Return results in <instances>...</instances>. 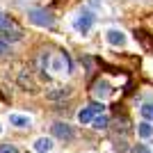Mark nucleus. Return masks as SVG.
<instances>
[{
  "mask_svg": "<svg viewBox=\"0 0 153 153\" xmlns=\"http://www.w3.org/2000/svg\"><path fill=\"white\" fill-rule=\"evenodd\" d=\"M27 16H30V21L39 27H53V23H55V19H53V14L48 12V9H30Z\"/></svg>",
  "mask_w": 153,
  "mask_h": 153,
  "instance_id": "nucleus-1",
  "label": "nucleus"
},
{
  "mask_svg": "<svg viewBox=\"0 0 153 153\" xmlns=\"http://www.w3.org/2000/svg\"><path fill=\"white\" fill-rule=\"evenodd\" d=\"M53 135H55L57 140H64V142H71L73 137H76V133H73V128H71L69 123H62V121L53 123Z\"/></svg>",
  "mask_w": 153,
  "mask_h": 153,
  "instance_id": "nucleus-2",
  "label": "nucleus"
},
{
  "mask_svg": "<svg viewBox=\"0 0 153 153\" xmlns=\"http://www.w3.org/2000/svg\"><path fill=\"white\" fill-rule=\"evenodd\" d=\"M94 21H96V16L91 12H82V14H80V19L76 21V30L82 32V34H87V32L91 30V25H94Z\"/></svg>",
  "mask_w": 153,
  "mask_h": 153,
  "instance_id": "nucleus-3",
  "label": "nucleus"
},
{
  "mask_svg": "<svg viewBox=\"0 0 153 153\" xmlns=\"http://www.w3.org/2000/svg\"><path fill=\"white\" fill-rule=\"evenodd\" d=\"M69 94H71V87H55V89H51L46 94V98L48 101H59V98H66Z\"/></svg>",
  "mask_w": 153,
  "mask_h": 153,
  "instance_id": "nucleus-4",
  "label": "nucleus"
},
{
  "mask_svg": "<svg viewBox=\"0 0 153 153\" xmlns=\"http://www.w3.org/2000/svg\"><path fill=\"white\" fill-rule=\"evenodd\" d=\"M91 91H94L96 98H105V96H108L112 89H110V85L105 82V80H98V82L94 85V89H91Z\"/></svg>",
  "mask_w": 153,
  "mask_h": 153,
  "instance_id": "nucleus-5",
  "label": "nucleus"
},
{
  "mask_svg": "<svg viewBox=\"0 0 153 153\" xmlns=\"http://www.w3.org/2000/svg\"><path fill=\"white\" fill-rule=\"evenodd\" d=\"M9 123H12V126H16V128H30V119H27V117H23V114H16V112H12V114H9Z\"/></svg>",
  "mask_w": 153,
  "mask_h": 153,
  "instance_id": "nucleus-6",
  "label": "nucleus"
},
{
  "mask_svg": "<svg viewBox=\"0 0 153 153\" xmlns=\"http://www.w3.org/2000/svg\"><path fill=\"white\" fill-rule=\"evenodd\" d=\"M53 149V140L51 137H39L37 142H34V151H39V153H48Z\"/></svg>",
  "mask_w": 153,
  "mask_h": 153,
  "instance_id": "nucleus-7",
  "label": "nucleus"
},
{
  "mask_svg": "<svg viewBox=\"0 0 153 153\" xmlns=\"http://www.w3.org/2000/svg\"><path fill=\"white\" fill-rule=\"evenodd\" d=\"M108 41H110L112 46H123L126 34H123L121 30H110V32H108Z\"/></svg>",
  "mask_w": 153,
  "mask_h": 153,
  "instance_id": "nucleus-8",
  "label": "nucleus"
},
{
  "mask_svg": "<svg viewBox=\"0 0 153 153\" xmlns=\"http://www.w3.org/2000/svg\"><path fill=\"white\" fill-rule=\"evenodd\" d=\"M94 117H96V110L91 108V105H87L85 110H80V112H78V119H80V123H89V121H94Z\"/></svg>",
  "mask_w": 153,
  "mask_h": 153,
  "instance_id": "nucleus-9",
  "label": "nucleus"
},
{
  "mask_svg": "<svg viewBox=\"0 0 153 153\" xmlns=\"http://www.w3.org/2000/svg\"><path fill=\"white\" fill-rule=\"evenodd\" d=\"M91 123H94V128H96V130H108V128H110V119H108L105 114L94 117V121H91Z\"/></svg>",
  "mask_w": 153,
  "mask_h": 153,
  "instance_id": "nucleus-10",
  "label": "nucleus"
},
{
  "mask_svg": "<svg viewBox=\"0 0 153 153\" xmlns=\"http://www.w3.org/2000/svg\"><path fill=\"white\" fill-rule=\"evenodd\" d=\"M137 133H140V137H144V140H146V137H151L153 135V126H151V121H142L140 126H137Z\"/></svg>",
  "mask_w": 153,
  "mask_h": 153,
  "instance_id": "nucleus-11",
  "label": "nucleus"
},
{
  "mask_svg": "<svg viewBox=\"0 0 153 153\" xmlns=\"http://www.w3.org/2000/svg\"><path fill=\"white\" fill-rule=\"evenodd\" d=\"M135 39H140L142 44H144V48H153V39H149V32L135 30Z\"/></svg>",
  "mask_w": 153,
  "mask_h": 153,
  "instance_id": "nucleus-12",
  "label": "nucleus"
},
{
  "mask_svg": "<svg viewBox=\"0 0 153 153\" xmlns=\"http://www.w3.org/2000/svg\"><path fill=\"white\" fill-rule=\"evenodd\" d=\"M117 133H119V135H128V133H130V121H128L126 117L117 119Z\"/></svg>",
  "mask_w": 153,
  "mask_h": 153,
  "instance_id": "nucleus-13",
  "label": "nucleus"
},
{
  "mask_svg": "<svg viewBox=\"0 0 153 153\" xmlns=\"http://www.w3.org/2000/svg\"><path fill=\"white\" fill-rule=\"evenodd\" d=\"M19 82L23 85L25 89H30V91H34V89H37V87H34V82H32V78L27 76L25 71H21V76H19Z\"/></svg>",
  "mask_w": 153,
  "mask_h": 153,
  "instance_id": "nucleus-14",
  "label": "nucleus"
},
{
  "mask_svg": "<svg viewBox=\"0 0 153 153\" xmlns=\"http://www.w3.org/2000/svg\"><path fill=\"white\" fill-rule=\"evenodd\" d=\"M2 30H16V25H14V21L9 19V16H2V14H0V32Z\"/></svg>",
  "mask_w": 153,
  "mask_h": 153,
  "instance_id": "nucleus-15",
  "label": "nucleus"
},
{
  "mask_svg": "<svg viewBox=\"0 0 153 153\" xmlns=\"http://www.w3.org/2000/svg\"><path fill=\"white\" fill-rule=\"evenodd\" d=\"M142 117L153 121V103H146V105H142Z\"/></svg>",
  "mask_w": 153,
  "mask_h": 153,
  "instance_id": "nucleus-16",
  "label": "nucleus"
},
{
  "mask_svg": "<svg viewBox=\"0 0 153 153\" xmlns=\"http://www.w3.org/2000/svg\"><path fill=\"white\" fill-rule=\"evenodd\" d=\"M117 153H130L133 151V149H130V144H128V142H117Z\"/></svg>",
  "mask_w": 153,
  "mask_h": 153,
  "instance_id": "nucleus-17",
  "label": "nucleus"
},
{
  "mask_svg": "<svg viewBox=\"0 0 153 153\" xmlns=\"http://www.w3.org/2000/svg\"><path fill=\"white\" fill-rule=\"evenodd\" d=\"M0 153H19V149L14 144H0Z\"/></svg>",
  "mask_w": 153,
  "mask_h": 153,
  "instance_id": "nucleus-18",
  "label": "nucleus"
},
{
  "mask_svg": "<svg viewBox=\"0 0 153 153\" xmlns=\"http://www.w3.org/2000/svg\"><path fill=\"white\" fill-rule=\"evenodd\" d=\"M9 53V46H7V41L2 37H0V55H7Z\"/></svg>",
  "mask_w": 153,
  "mask_h": 153,
  "instance_id": "nucleus-19",
  "label": "nucleus"
},
{
  "mask_svg": "<svg viewBox=\"0 0 153 153\" xmlns=\"http://www.w3.org/2000/svg\"><path fill=\"white\" fill-rule=\"evenodd\" d=\"M89 105L96 110V114H103V110H105V105H103V103H89Z\"/></svg>",
  "mask_w": 153,
  "mask_h": 153,
  "instance_id": "nucleus-20",
  "label": "nucleus"
},
{
  "mask_svg": "<svg viewBox=\"0 0 153 153\" xmlns=\"http://www.w3.org/2000/svg\"><path fill=\"white\" fill-rule=\"evenodd\" d=\"M135 153H151L146 149V144H137V146H135Z\"/></svg>",
  "mask_w": 153,
  "mask_h": 153,
  "instance_id": "nucleus-21",
  "label": "nucleus"
},
{
  "mask_svg": "<svg viewBox=\"0 0 153 153\" xmlns=\"http://www.w3.org/2000/svg\"><path fill=\"white\" fill-rule=\"evenodd\" d=\"M2 98H5V96H2V94H0V101H2Z\"/></svg>",
  "mask_w": 153,
  "mask_h": 153,
  "instance_id": "nucleus-22",
  "label": "nucleus"
},
{
  "mask_svg": "<svg viewBox=\"0 0 153 153\" xmlns=\"http://www.w3.org/2000/svg\"><path fill=\"white\" fill-rule=\"evenodd\" d=\"M0 133H2V126H0Z\"/></svg>",
  "mask_w": 153,
  "mask_h": 153,
  "instance_id": "nucleus-23",
  "label": "nucleus"
}]
</instances>
